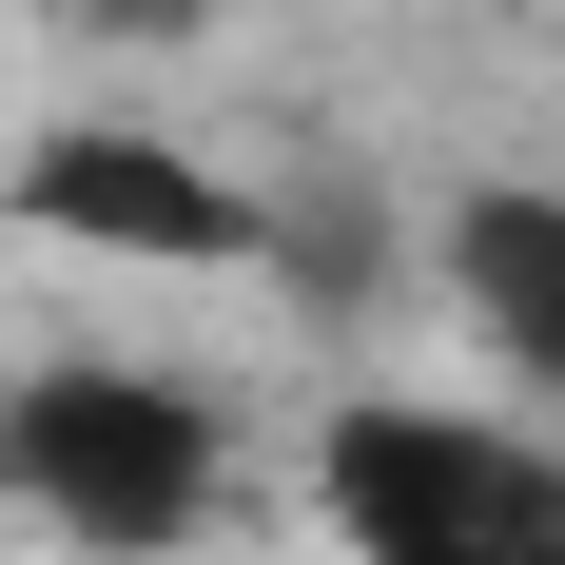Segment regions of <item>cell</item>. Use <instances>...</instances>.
Returning a JSON list of instances; mask_svg holds the SVG:
<instances>
[{"label": "cell", "instance_id": "5", "mask_svg": "<svg viewBox=\"0 0 565 565\" xmlns=\"http://www.w3.org/2000/svg\"><path fill=\"white\" fill-rule=\"evenodd\" d=\"M58 20H78V40H215L234 0H58Z\"/></svg>", "mask_w": 565, "mask_h": 565}, {"label": "cell", "instance_id": "2", "mask_svg": "<svg viewBox=\"0 0 565 565\" xmlns=\"http://www.w3.org/2000/svg\"><path fill=\"white\" fill-rule=\"evenodd\" d=\"M312 526L351 565H565V449L468 391H332L312 409Z\"/></svg>", "mask_w": 565, "mask_h": 565}, {"label": "cell", "instance_id": "4", "mask_svg": "<svg viewBox=\"0 0 565 565\" xmlns=\"http://www.w3.org/2000/svg\"><path fill=\"white\" fill-rule=\"evenodd\" d=\"M449 312H468L488 371L565 391V175H488V195H449Z\"/></svg>", "mask_w": 565, "mask_h": 565}, {"label": "cell", "instance_id": "3", "mask_svg": "<svg viewBox=\"0 0 565 565\" xmlns=\"http://www.w3.org/2000/svg\"><path fill=\"white\" fill-rule=\"evenodd\" d=\"M0 215L58 234V254H117V274H254L274 254V195L215 175L195 137H157V117H58V137H20Z\"/></svg>", "mask_w": 565, "mask_h": 565}, {"label": "cell", "instance_id": "1", "mask_svg": "<svg viewBox=\"0 0 565 565\" xmlns=\"http://www.w3.org/2000/svg\"><path fill=\"white\" fill-rule=\"evenodd\" d=\"M0 508L98 565H195V526L234 508V409L157 351H40L0 371Z\"/></svg>", "mask_w": 565, "mask_h": 565}]
</instances>
